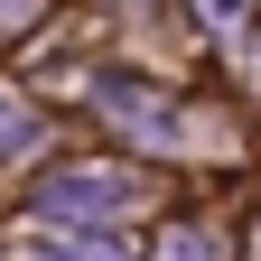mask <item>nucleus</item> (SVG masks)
Masks as SVG:
<instances>
[{"mask_svg":"<svg viewBox=\"0 0 261 261\" xmlns=\"http://www.w3.org/2000/svg\"><path fill=\"white\" fill-rule=\"evenodd\" d=\"M28 149H38V112L19 93H0V159H28Z\"/></svg>","mask_w":261,"mask_h":261,"instance_id":"39448f33","label":"nucleus"},{"mask_svg":"<svg viewBox=\"0 0 261 261\" xmlns=\"http://www.w3.org/2000/svg\"><path fill=\"white\" fill-rule=\"evenodd\" d=\"M196 19H205L215 38H243V0H196Z\"/></svg>","mask_w":261,"mask_h":261,"instance_id":"423d86ee","label":"nucleus"},{"mask_svg":"<svg viewBox=\"0 0 261 261\" xmlns=\"http://www.w3.org/2000/svg\"><path fill=\"white\" fill-rule=\"evenodd\" d=\"M149 261H224V243L205 233V224H168V233H159V252Z\"/></svg>","mask_w":261,"mask_h":261,"instance_id":"20e7f679","label":"nucleus"},{"mask_svg":"<svg viewBox=\"0 0 261 261\" xmlns=\"http://www.w3.org/2000/svg\"><path fill=\"white\" fill-rule=\"evenodd\" d=\"M93 103H103L121 130H140V140H168V130H177V112L159 103L149 84H130V75H103V93H93Z\"/></svg>","mask_w":261,"mask_h":261,"instance_id":"7ed1b4c3","label":"nucleus"},{"mask_svg":"<svg viewBox=\"0 0 261 261\" xmlns=\"http://www.w3.org/2000/svg\"><path fill=\"white\" fill-rule=\"evenodd\" d=\"M140 205V168H56L47 177V215H130Z\"/></svg>","mask_w":261,"mask_h":261,"instance_id":"f257e3e1","label":"nucleus"},{"mask_svg":"<svg viewBox=\"0 0 261 261\" xmlns=\"http://www.w3.org/2000/svg\"><path fill=\"white\" fill-rule=\"evenodd\" d=\"M19 261H130V243L93 233V224H38V233H19Z\"/></svg>","mask_w":261,"mask_h":261,"instance_id":"f03ea898","label":"nucleus"}]
</instances>
